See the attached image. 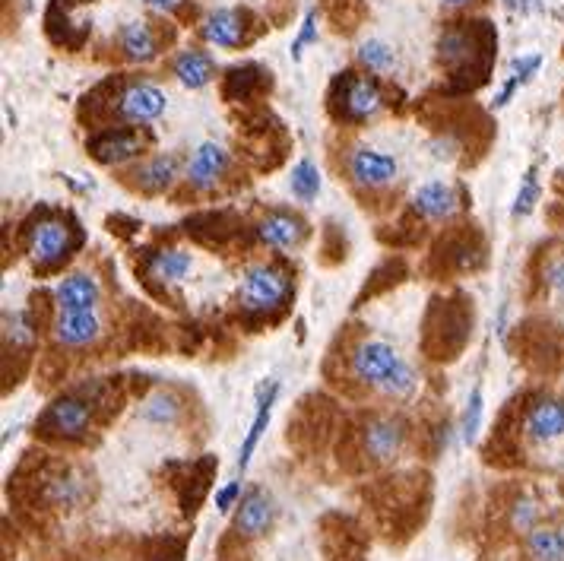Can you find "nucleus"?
Masks as SVG:
<instances>
[{"label":"nucleus","mask_w":564,"mask_h":561,"mask_svg":"<svg viewBox=\"0 0 564 561\" xmlns=\"http://www.w3.org/2000/svg\"><path fill=\"white\" fill-rule=\"evenodd\" d=\"M80 248V232L70 226L67 216L45 213L35 222H29L26 229V254L35 264V270L51 273L73 257V251Z\"/></svg>","instance_id":"1"},{"label":"nucleus","mask_w":564,"mask_h":561,"mask_svg":"<svg viewBox=\"0 0 564 561\" xmlns=\"http://www.w3.org/2000/svg\"><path fill=\"white\" fill-rule=\"evenodd\" d=\"M241 305L248 311H257V314H270V311H279L282 305L289 302V292H292V276L286 267L279 264H251L244 267L241 273Z\"/></svg>","instance_id":"2"},{"label":"nucleus","mask_w":564,"mask_h":561,"mask_svg":"<svg viewBox=\"0 0 564 561\" xmlns=\"http://www.w3.org/2000/svg\"><path fill=\"white\" fill-rule=\"evenodd\" d=\"M165 108H168V96L156 83L134 80L115 89V96L108 102V118H115L118 124L127 127H143L159 121L165 115Z\"/></svg>","instance_id":"3"},{"label":"nucleus","mask_w":564,"mask_h":561,"mask_svg":"<svg viewBox=\"0 0 564 561\" xmlns=\"http://www.w3.org/2000/svg\"><path fill=\"white\" fill-rule=\"evenodd\" d=\"M35 428L58 441H86L92 432V403L77 394H64L45 409Z\"/></svg>","instance_id":"4"},{"label":"nucleus","mask_w":564,"mask_h":561,"mask_svg":"<svg viewBox=\"0 0 564 561\" xmlns=\"http://www.w3.org/2000/svg\"><path fill=\"white\" fill-rule=\"evenodd\" d=\"M336 105H340V118L362 124V121L378 118L387 99L378 80L368 77V73H346V77L336 83Z\"/></svg>","instance_id":"5"},{"label":"nucleus","mask_w":564,"mask_h":561,"mask_svg":"<svg viewBox=\"0 0 564 561\" xmlns=\"http://www.w3.org/2000/svg\"><path fill=\"white\" fill-rule=\"evenodd\" d=\"M346 172L355 187H365V191H384L400 175V162L390 153H381L374 146H355L349 159H346Z\"/></svg>","instance_id":"6"},{"label":"nucleus","mask_w":564,"mask_h":561,"mask_svg":"<svg viewBox=\"0 0 564 561\" xmlns=\"http://www.w3.org/2000/svg\"><path fill=\"white\" fill-rule=\"evenodd\" d=\"M149 146V134L143 127H115V130H102L96 134L86 149L89 156L102 162V165H124V162H134L146 153Z\"/></svg>","instance_id":"7"},{"label":"nucleus","mask_w":564,"mask_h":561,"mask_svg":"<svg viewBox=\"0 0 564 561\" xmlns=\"http://www.w3.org/2000/svg\"><path fill=\"white\" fill-rule=\"evenodd\" d=\"M197 35L210 48H241L251 42V16L235 7H216L197 23Z\"/></svg>","instance_id":"8"},{"label":"nucleus","mask_w":564,"mask_h":561,"mask_svg":"<svg viewBox=\"0 0 564 561\" xmlns=\"http://www.w3.org/2000/svg\"><path fill=\"white\" fill-rule=\"evenodd\" d=\"M403 362V355L384 340H362L349 355V371L355 381H362L368 387L378 390V384L387 374Z\"/></svg>","instance_id":"9"},{"label":"nucleus","mask_w":564,"mask_h":561,"mask_svg":"<svg viewBox=\"0 0 564 561\" xmlns=\"http://www.w3.org/2000/svg\"><path fill=\"white\" fill-rule=\"evenodd\" d=\"M273 523H276V501L263 489H257V485H251L235 508L232 533L238 539H260L270 533Z\"/></svg>","instance_id":"10"},{"label":"nucleus","mask_w":564,"mask_h":561,"mask_svg":"<svg viewBox=\"0 0 564 561\" xmlns=\"http://www.w3.org/2000/svg\"><path fill=\"white\" fill-rule=\"evenodd\" d=\"M51 336L54 343L64 349H86L92 343H99L102 336V314L99 308L86 311H58L51 321Z\"/></svg>","instance_id":"11"},{"label":"nucleus","mask_w":564,"mask_h":561,"mask_svg":"<svg viewBox=\"0 0 564 561\" xmlns=\"http://www.w3.org/2000/svg\"><path fill=\"white\" fill-rule=\"evenodd\" d=\"M229 172V153L225 146L206 140L194 149V156L184 165V181L191 184V191L197 194H210L216 191V184Z\"/></svg>","instance_id":"12"},{"label":"nucleus","mask_w":564,"mask_h":561,"mask_svg":"<svg viewBox=\"0 0 564 561\" xmlns=\"http://www.w3.org/2000/svg\"><path fill=\"white\" fill-rule=\"evenodd\" d=\"M406 438H409V428L400 416H371L362 432L365 454L378 463L400 457V451L406 447Z\"/></svg>","instance_id":"13"},{"label":"nucleus","mask_w":564,"mask_h":561,"mask_svg":"<svg viewBox=\"0 0 564 561\" xmlns=\"http://www.w3.org/2000/svg\"><path fill=\"white\" fill-rule=\"evenodd\" d=\"M178 178H181V156L178 153H156V156L137 162L127 172V184L149 197L165 194Z\"/></svg>","instance_id":"14"},{"label":"nucleus","mask_w":564,"mask_h":561,"mask_svg":"<svg viewBox=\"0 0 564 561\" xmlns=\"http://www.w3.org/2000/svg\"><path fill=\"white\" fill-rule=\"evenodd\" d=\"M257 238L263 248L292 251L308 238V222L292 210H273L257 222Z\"/></svg>","instance_id":"15"},{"label":"nucleus","mask_w":564,"mask_h":561,"mask_svg":"<svg viewBox=\"0 0 564 561\" xmlns=\"http://www.w3.org/2000/svg\"><path fill=\"white\" fill-rule=\"evenodd\" d=\"M412 210L425 222H447L463 210V197L454 184L447 181H425L416 194H412Z\"/></svg>","instance_id":"16"},{"label":"nucleus","mask_w":564,"mask_h":561,"mask_svg":"<svg viewBox=\"0 0 564 561\" xmlns=\"http://www.w3.org/2000/svg\"><path fill=\"white\" fill-rule=\"evenodd\" d=\"M118 51L130 64H153L162 54V32L149 20H130L118 32Z\"/></svg>","instance_id":"17"},{"label":"nucleus","mask_w":564,"mask_h":561,"mask_svg":"<svg viewBox=\"0 0 564 561\" xmlns=\"http://www.w3.org/2000/svg\"><path fill=\"white\" fill-rule=\"evenodd\" d=\"M526 438L536 444H549L564 435V403L555 397H539L530 409H526Z\"/></svg>","instance_id":"18"},{"label":"nucleus","mask_w":564,"mask_h":561,"mask_svg":"<svg viewBox=\"0 0 564 561\" xmlns=\"http://www.w3.org/2000/svg\"><path fill=\"white\" fill-rule=\"evenodd\" d=\"M102 286L92 273H67L58 286H54V305L58 311H86L99 308Z\"/></svg>","instance_id":"19"},{"label":"nucleus","mask_w":564,"mask_h":561,"mask_svg":"<svg viewBox=\"0 0 564 561\" xmlns=\"http://www.w3.org/2000/svg\"><path fill=\"white\" fill-rule=\"evenodd\" d=\"M279 397V381H263L260 387V400H257V413H254V422L248 428V435H244L241 441V454H238V476H244V470H248V463L257 451V444L263 438V432H267V425H270V416H273V403Z\"/></svg>","instance_id":"20"},{"label":"nucleus","mask_w":564,"mask_h":561,"mask_svg":"<svg viewBox=\"0 0 564 561\" xmlns=\"http://www.w3.org/2000/svg\"><path fill=\"white\" fill-rule=\"evenodd\" d=\"M479 45H476V35L469 32L466 26H460V23H454L450 29H444L441 32V39H438V58H441V64L450 70V73H460V70H466L469 64L476 61V51Z\"/></svg>","instance_id":"21"},{"label":"nucleus","mask_w":564,"mask_h":561,"mask_svg":"<svg viewBox=\"0 0 564 561\" xmlns=\"http://www.w3.org/2000/svg\"><path fill=\"white\" fill-rule=\"evenodd\" d=\"M172 77L187 89H203L216 80V61L200 48H181L172 58Z\"/></svg>","instance_id":"22"},{"label":"nucleus","mask_w":564,"mask_h":561,"mask_svg":"<svg viewBox=\"0 0 564 561\" xmlns=\"http://www.w3.org/2000/svg\"><path fill=\"white\" fill-rule=\"evenodd\" d=\"M181 413H184V403H181V397L175 394L172 387H159V390H153V394H149V397L143 400V406H140L143 422H149V425H162V428L175 425V422L181 419Z\"/></svg>","instance_id":"23"},{"label":"nucleus","mask_w":564,"mask_h":561,"mask_svg":"<svg viewBox=\"0 0 564 561\" xmlns=\"http://www.w3.org/2000/svg\"><path fill=\"white\" fill-rule=\"evenodd\" d=\"M194 267V257L181 251V248H159L149 254V276L159 279V283H178V279H184L187 273H191Z\"/></svg>","instance_id":"24"},{"label":"nucleus","mask_w":564,"mask_h":561,"mask_svg":"<svg viewBox=\"0 0 564 561\" xmlns=\"http://www.w3.org/2000/svg\"><path fill=\"white\" fill-rule=\"evenodd\" d=\"M526 555L533 561H564V533L558 527H536L526 533Z\"/></svg>","instance_id":"25"},{"label":"nucleus","mask_w":564,"mask_h":561,"mask_svg":"<svg viewBox=\"0 0 564 561\" xmlns=\"http://www.w3.org/2000/svg\"><path fill=\"white\" fill-rule=\"evenodd\" d=\"M416 384H419V378H416V368H412L406 359L393 368L387 378L378 384V394H384L387 400H409L412 394H416Z\"/></svg>","instance_id":"26"},{"label":"nucleus","mask_w":564,"mask_h":561,"mask_svg":"<svg viewBox=\"0 0 564 561\" xmlns=\"http://www.w3.org/2000/svg\"><path fill=\"white\" fill-rule=\"evenodd\" d=\"M289 191L302 203H308V200H314L317 194H321V172H317V165L311 159L295 162L292 175H289Z\"/></svg>","instance_id":"27"},{"label":"nucleus","mask_w":564,"mask_h":561,"mask_svg":"<svg viewBox=\"0 0 564 561\" xmlns=\"http://www.w3.org/2000/svg\"><path fill=\"white\" fill-rule=\"evenodd\" d=\"M359 64L368 73H390L393 67H397V51L381 39H368V42L359 45Z\"/></svg>","instance_id":"28"},{"label":"nucleus","mask_w":564,"mask_h":561,"mask_svg":"<svg viewBox=\"0 0 564 561\" xmlns=\"http://www.w3.org/2000/svg\"><path fill=\"white\" fill-rule=\"evenodd\" d=\"M4 336H7V346H23V349H32L35 343V324H32V317L26 311H13L4 317Z\"/></svg>","instance_id":"29"},{"label":"nucleus","mask_w":564,"mask_h":561,"mask_svg":"<svg viewBox=\"0 0 564 561\" xmlns=\"http://www.w3.org/2000/svg\"><path fill=\"white\" fill-rule=\"evenodd\" d=\"M482 387H473V394L466 400L463 409V419H460V441L463 444H473L479 438V428H482Z\"/></svg>","instance_id":"30"},{"label":"nucleus","mask_w":564,"mask_h":561,"mask_svg":"<svg viewBox=\"0 0 564 561\" xmlns=\"http://www.w3.org/2000/svg\"><path fill=\"white\" fill-rule=\"evenodd\" d=\"M536 200H539V178H536V165L530 168V172L523 175L520 181V191L514 197V219H523V216H530L533 207H536Z\"/></svg>","instance_id":"31"},{"label":"nucleus","mask_w":564,"mask_h":561,"mask_svg":"<svg viewBox=\"0 0 564 561\" xmlns=\"http://www.w3.org/2000/svg\"><path fill=\"white\" fill-rule=\"evenodd\" d=\"M539 504L533 498H517L514 508H511V527L520 530V533H530L539 527Z\"/></svg>","instance_id":"32"},{"label":"nucleus","mask_w":564,"mask_h":561,"mask_svg":"<svg viewBox=\"0 0 564 561\" xmlns=\"http://www.w3.org/2000/svg\"><path fill=\"white\" fill-rule=\"evenodd\" d=\"M311 42H317V13H314V10L305 13L302 29H298V35H295V42H292V61H302V54H305V48H308Z\"/></svg>","instance_id":"33"},{"label":"nucleus","mask_w":564,"mask_h":561,"mask_svg":"<svg viewBox=\"0 0 564 561\" xmlns=\"http://www.w3.org/2000/svg\"><path fill=\"white\" fill-rule=\"evenodd\" d=\"M241 482H229V485H222V489L216 492V511L219 514H232L238 508V501H241Z\"/></svg>","instance_id":"34"},{"label":"nucleus","mask_w":564,"mask_h":561,"mask_svg":"<svg viewBox=\"0 0 564 561\" xmlns=\"http://www.w3.org/2000/svg\"><path fill=\"white\" fill-rule=\"evenodd\" d=\"M184 4H187V0H143V7L159 13V16H175Z\"/></svg>","instance_id":"35"},{"label":"nucleus","mask_w":564,"mask_h":561,"mask_svg":"<svg viewBox=\"0 0 564 561\" xmlns=\"http://www.w3.org/2000/svg\"><path fill=\"white\" fill-rule=\"evenodd\" d=\"M545 286L564 292V260H552V264L545 267Z\"/></svg>","instance_id":"36"},{"label":"nucleus","mask_w":564,"mask_h":561,"mask_svg":"<svg viewBox=\"0 0 564 561\" xmlns=\"http://www.w3.org/2000/svg\"><path fill=\"white\" fill-rule=\"evenodd\" d=\"M441 7H447V10H463V7H473V4H479V0H438Z\"/></svg>","instance_id":"37"}]
</instances>
